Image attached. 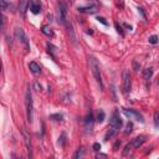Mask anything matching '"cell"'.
<instances>
[{
	"mask_svg": "<svg viewBox=\"0 0 159 159\" xmlns=\"http://www.w3.org/2000/svg\"><path fill=\"white\" fill-rule=\"evenodd\" d=\"M132 148H133V147H132V144H127L126 145V148H124V150H123V155H127V154H128V152H130V150H132Z\"/></svg>",
	"mask_w": 159,
	"mask_h": 159,
	"instance_id": "obj_22",
	"label": "cell"
},
{
	"mask_svg": "<svg viewBox=\"0 0 159 159\" xmlns=\"http://www.w3.org/2000/svg\"><path fill=\"white\" fill-rule=\"evenodd\" d=\"M124 112V115L128 117L129 119H132V118H134V119H137V121H139V122H144V119H143V117H142V115L139 113V112H137V111H134V109H124L123 111Z\"/></svg>",
	"mask_w": 159,
	"mask_h": 159,
	"instance_id": "obj_6",
	"label": "cell"
},
{
	"mask_svg": "<svg viewBox=\"0 0 159 159\" xmlns=\"http://www.w3.org/2000/svg\"><path fill=\"white\" fill-rule=\"evenodd\" d=\"M132 129H133V123H132V122H128L127 126H126V130H124V133H126V134H129L130 132H132Z\"/></svg>",
	"mask_w": 159,
	"mask_h": 159,
	"instance_id": "obj_18",
	"label": "cell"
},
{
	"mask_svg": "<svg viewBox=\"0 0 159 159\" xmlns=\"http://www.w3.org/2000/svg\"><path fill=\"white\" fill-rule=\"evenodd\" d=\"M92 148H93V150H95V152H98V150L101 149V144H100V143H95Z\"/></svg>",
	"mask_w": 159,
	"mask_h": 159,
	"instance_id": "obj_26",
	"label": "cell"
},
{
	"mask_svg": "<svg viewBox=\"0 0 159 159\" xmlns=\"http://www.w3.org/2000/svg\"><path fill=\"white\" fill-rule=\"evenodd\" d=\"M104 117H106L104 112H103L102 109H98V112H97V122H98V123H102V122L104 121Z\"/></svg>",
	"mask_w": 159,
	"mask_h": 159,
	"instance_id": "obj_17",
	"label": "cell"
},
{
	"mask_svg": "<svg viewBox=\"0 0 159 159\" xmlns=\"http://www.w3.org/2000/svg\"><path fill=\"white\" fill-rule=\"evenodd\" d=\"M29 69L30 71L32 73H39L41 71V67H40V65L39 63H36V62H30L29 63Z\"/></svg>",
	"mask_w": 159,
	"mask_h": 159,
	"instance_id": "obj_14",
	"label": "cell"
},
{
	"mask_svg": "<svg viewBox=\"0 0 159 159\" xmlns=\"http://www.w3.org/2000/svg\"><path fill=\"white\" fill-rule=\"evenodd\" d=\"M149 43H153V45H155V43L158 42V36L157 35H152V36H149Z\"/></svg>",
	"mask_w": 159,
	"mask_h": 159,
	"instance_id": "obj_19",
	"label": "cell"
},
{
	"mask_svg": "<svg viewBox=\"0 0 159 159\" xmlns=\"http://www.w3.org/2000/svg\"><path fill=\"white\" fill-rule=\"evenodd\" d=\"M117 5H118L121 9H123V6H124V3H123V0H117Z\"/></svg>",
	"mask_w": 159,
	"mask_h": 159,
	"instance_id": "obj_28",
	"label": "cell"
},
{
	"mask_svg": "<svg viewBox=\"0 0 159 159\" xmlns=\"http://www.w3.org/2000/svg\"><path fill=\"white\" fill-rule=\"evenodd\" d=\"M15 37L19 40V42H21L24 46H25V51L28 52V51H29V49H30L29 40H28V37H26V35H25L24 30L21 29V28H16V29H15Z\"/></svg>",
	"mask_w": 159,
	"mask_h": 159,
	"instance_id": "obj_4",
	"label": "cell"
},
{
	"mask_svg": "<svg viewBox=\"0 0 159 159\" xmlns=\"http://www.w3.org/2000/svg\"><path fill=\"white\" fill-rule=\"evenodd\" d=\"M35 88H36V91H40V89H41V86L36 82V83H35Z\"/></svg>",
	"mask_w": 159,
	"mask_h": 159,
	"instance_id": "obj_30",
	"label": "cell"
},
{
	"mask_svg": "<svg viewBox=\"0 0 159 159\" xmlns=\"http://www.w3.org/2000/svg\"><path fill=\"white\" fill-rule=\"evenodd\" d=\"M85 126H86V129L89 130V132L93 129V113H92V112H89V113L86 116Z\"/></svg>",
	"mask_w": 159,
	"mask_h": 159,
	"instance_id": "obj_11",
	"label": "cell"
},
{
	"mask_svg": "<svg viewBox=\"0 0 159 159\" xmlns=\"http://www.w3.org/2000/svg\"><path fill=\"white\" fill-rule=\"evenodd\" d=\"M100 157H102V158H106L107 155H106V154H97V158H100Z\"/></svg>",
	"mask_w": 159,
	"mask_h": 159,
	"instance_id": "obj_32",
	"label": "cell"
},
{
	"mask_svg": "<svg viewBox=\"0 0 159 159\" xmlns=\"http://www.w3.org/2000/svg\"><path fill=\"white\" fill-rule=\"evenodd\" d=\"M154 126L158 128L159 127V112H154Z\"/></svg>",
	"mask_w": 159,
	"mask_h": 159,
	"instance_id": "obj_20",
	"label": "cell"
},
{
	"mask_svg": "<svg viewBox=\"0 0 159 159\" xmlns=\"http://www.w3.org/2000/svg\"><path fill=\"white\" fill-rule=\"evenodd\" d=\"M50 119H52V121H61V119H62V115H60V113H57V115H51V116H50Z\"/></svg>",
	"mask_w": 159,
	"mask_h": 159,
	"instance_id": "obj_21",
	"label": "cell"
},
{
	"mask_svg": "<svg viewBox=\"0 0 159 159\" xmlns=\"http://www.w3.org/2000/svg\"><path fill=\"white\" fill-rule=\"evenodd\" d=\"M80 13H83V14H95L98 11V6L97 5H89V6H78L77 9Z\"/></svg>",
	"mask_w": 159,
	"mask_h": 159,
	"instance_id": "obj_9",
	"label": "cell"
},
{
	"mask_svg": "<svg viewBox=\"0 0 159 159\" xmlns=\"http://www.w3.org/2000/svg\"><path fill=\"white\" fill-rule=\"evenodd\" d=\"M28 5H30L29 0H20V1H19V10H20V13L22 15H25V13H26Z\"/></svg>",
	"mask_w": 159,
	"mask_h": 159,
	"instance_id": "obj_13",
	"label": "cell"
},
{
	"mask_svg": "<svg viewBox=\"0 0 159 159\" xmlns=\"http://www.w3.org/2000/svg\"><path fill=\"white\" fill-rule=\"evenodd\" d=\"M22 135H24V141H25V144H26V148H28V154L31 158V141H30V135L25 129H22Z\"/></svg>",
	"mask_w": 159,
	"mask_h": 159,
	"instance_id": "obj_12",
	"label": "cell"
},
{
	"mask_svg": "<svg viewBox=\"0 0 159 159\" xmlns=\"http://www.w3.org/2000/svg\"><path fill=\"white\" fill-rule=\"evenodd\" d=\"M145 139H147V137L143 135V134H141V135H138V137H135L134 139H132V142H130V144L133 148H139L141 145L143 144L145 142Z\"/></svg>",
	"mask_w": 159,
	"mask_h": 159,
	"instance_id": "obj_10",
	"label": "cell"
},
{
	"mask_svg": "<svg viewBox=\"0 0 159 159\" xmlns=\"http://www.w3.org/2000/svg\"><path fill=\"white\" fill-rule=\"evenodd\" d=\"M87 34H91V35H92V34H93V31H92V30H87Z\"/></svg>",
	"mask_w": 159,
	"mask_h": 159,
	"instance_id": "obj_33",
	"label": "cell"
},
{
	"mask_svg": "<svg viewBox=\"0 0 159 159\" xmlns=\"http://www.w3.org/2000/svg\"><path fill=\"white\" fill-rule=\"evenodd\" d=\"M97 20H98V21H100V22H102V24H103V25H106V26H107V25H108V22H107V21H106V19H104V17H102V16H98V17H97Z\"/></svg>",
	"mask_w": 159,
	"mask_h": 159,
	"instance_id": "obj_25",
	"label": "cell"
},
{
	"mask_svg": "<svg viewBox=\"0 0 159 159\" xmlns=\"http://www.w3.org/2000/svg\"><path fill=\"white\" fill-rule=\"evenodd\" d=\"M57 6H58V19H60V21L63 25H66L67 24V10H66V6L61 1L57 3Z\"/></svg>",
	"mask_w": 159,
	"mask_h": 159,
	"instance_id": "obj_5",
	"label": "cell"
},
{
	"mask_svg": "<svg viewBox=\"0 0 159 159\" xmlns=\"http://www.w3.org/2000/svg\"><path fill=\"white\" fill-rule=\"evenodd\" d=\"M82 154H83V149H82V148H80V149H78V150H77V152L75 153L73 158H78V157H81Z\"/></svg>",
	"mask_w": 159,
	"mask_h": 159,
	"instance_id": "obj_24",
	"label": "cell"
},
{
	"mask_svg": "<svg viewBox=\"0 0 159 159\" xmlns=\"http://www.w3.org/2000/svg\"><path fill=\"white\" fill-rule=\"evenodd\" d=\"M123 26H124V28H126V29H128V30H132V26H129V25H128V24H124V25H123Z\"/></svg>",
	"mask_w": 159,
	"mask_h": 159,
	"instance_id": "obj_31",
	"label": "cell"
},
{
	"mask_svg": "<svg viewBox=\"0 0 159 159\" xmlns=\"http://www.w3.org/2000/svg\"><path fill=\"white\" fill-rule=\"evenodd\" d=\"M115 25H116L117 32H118V34H121L122 36H124V32H123V30H122V28L119 26V24H118V22H115Z\"/></svg>",
	"mask_w": 159,
	"mask_h": 159,
	"instance_id": "obj_23",
	"label": "cell"
},
{
	"mask_svg": "<svg viewBox=\"0 0 159 159\" xmlns=\"http://www.w3.org/2000/svg\"><path fill=\"white\" fill-rule=\"evenodd\" d=\"M25 107H26V119L29 123H31L32 122V96H31L30 88L26 91V95H25Z\"/></svg>",
	"mask_w": 159,
	"mask_h": 159,
	"instance_id": "obj_3",
	"label": "cell"
},
{
	"mask_svg": "<svg viewBox=\"0 0 159 159\" xmlns=\"http://www.w3.org/2000/svg\"><path fill=\"white\" fill-rule=\"evenodd\" d=\"M43 35H46L47 37H54V31L51 30L50 26H42V29H41Z\"/></svg>",
	"mask_w": 159,
	"mask_h": 159,
	"instance_id": "obj_15",
	"label": "cell"
},
{
	"mask_svg": "<svg viewBox=\"0 0 159 159\" xmlns=\"http://www.w3.org/2000/svg\"><path fill=\"white\" fill-rule=\"evenodd\" d=\"M119 145H121V141H117L116 143H115V145H113V150H118Z\"/></svg>",
	"mask_w": 159,
	"mask_h": 159,
	"instance_id": "obj_29",
	"label": "cell"
},
{
	"mask_svg": "<svg viewBox=\"0 0 159 159\" xmlns=\"http://www.w3.org/2000/svg\"><path fill=\"white\" fill-rule=\"evenodd\" d=\"M121 127H122V119H121V117L118 115V112H115L112 115V118H111V123H109L108 130H107V133L104 135V141L107 142L109 138H112L113 135H116L117 133L119 132Z\"/></svg>",
	"mask_w": 159,
	"mask_h": 159,
	"instance_id": "obj_1",
	"label": "cell"
},
{
	"mask_svg": "<svg viewBox=\"0 0 159 159\" xmlns=\"http://www.w3.org/2000/svg\"><path fill=\"white\" fill-rule=\"evenodd\" d=\"M30 11L32 13V14L37 15L41 13V4H40V1L39 0H30Z\"/></svg>",
	"mask_w": 159,
	"mask_h": 159,
	"instance_id": "obj_8",
	"label": "cell"
},
{
	"mask_svg": "<svg viewBox=\"0 0 159 159\" xmlns=\"http://www.w3.org/2000/svg\"><path fill=\"white\" fill-rule=\"evenodd\" d=\"M6 6H8L6 0H1V9H3V10H6Z\"/></svg>",
	"mask_w": 159,
	"mask_h": 159,
	"instance_id": "obj_27",
	"label": "cell"
},
{
	"mask_svg": "<svg viewBox=\"0 0 159 159\" xmlns=\"http://www.w3.org/2000/svg\"><path fill=\"white\" fill-rule=\"evenodd\" d=\"M88 63H89V70H91V72L93 75V77L96 78L97 83L100 85V88L103 89V82H102L101 71H100V66H98L97 60L93 57V56H89V57H88Z\"/></svg>",
	"mask_w": 159,
	"mask_h": 159,
	"instance_id": "obj_2",
	"label": "cell"
},
{
	"mask_svg": "<svg viewBox=\"0 0 159 159\" xmlns=\"http://www.w3.org/2000/svg\"><path fill=\"white\" fill-rule=\"evenodd\" d=\"M123 92L127 93L130 91V76H129V72L128 71H123Z\"/></svg>",
	"mask_w": 159,
	"mask_h": 159,
	"instance_id": "obj_7",
	"label": "cell"
},
{
	"mask_svg": "<svg viewBox=\"0 0 159 159\" xmlns=\"http://www.w3.org/2000/svg\"><path fill=\"white\" fill-rule=\"evenodd\" d=\"M153 76V69H145L144 71H143V78H144L145 81H148L150 77Z\"/></svg>",
	"mask_w": 159,
	"mask_h": 159,
	"instance_id": "obj_16",
	"label": "cell"
}]
</instances>
